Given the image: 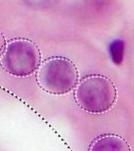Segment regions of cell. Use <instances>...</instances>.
<instances>
[{
    "label": "cell",
    "mask_w": 134,
    "mask_h": 151,
    "mask_svg": "<svg viewBox=\"0 0 134 151\" xmlns=\"http://www.w3.org/2000/svg\"><path fill=\"white\" fill-rule=\"evenodd\" d=\"M78 106L91 114H103L112 109L117 101V89L107 77L90 75L78 83L74 91Z\"/></svg>",
    "instance_id": "1"
},
{
    "label": "cell",
    "mask_w": 134,
    "mask_h": 151,
    "mask_svg": "<svg viewBox=\"0 0 134 151\" xmlns=\"http://www.w3.org/2000/svg\"><path fill=\"white\" fill-rule=\"evenodd\" d=\"M36 74V83L48 94L66 95L76 89L79 72L72 60L53 57L41 63Z\"/></svg>",
    "instance_id": "2"
},
{
    "label": "cell",
    "mask_w": 134,
    "mask_h": 151,
    "mask_svg": "<svg viewBox=\"0 0 134 151\" xmlns=\"http://www.w3.org/2000/svg\"><path fill=\"white\" fill-rule=\"evenodd\" d=\"M41 63L40 48L26 38H14L7 41L0 58L2 69L16 78H25L35 74Z\"/></svg>",
    "instance_id": "3"
},
{
    "label": "cell",
    "mask_w": 134,
    "mask_h": 151,
    "mask_svg": "<svg viewBox=\"0 0 134 151\" xmlns=\"http://www.w3.org/2000/svg\"><path fill=\"white\" fill-rule=\"evenodd\" d=\"M88 151H131L128 142L115 134L100 135L92 141Z\"/></svg>",
    "instance_id": "4"
},
{
    "label": "cell",
    "mask_w": 134,
    "mask_h": 151,
    "mask_svg": "<svg viewBox=\"0 0 134 151\" xmlns=\"http://www.w3.org/2000/svg\"><path fill=\"white\" fill-rule=\"evenodd\" d=\"M25 3L29 4V5H33L36 7L40 6H48L50 4H53L57 2V0H23Z\"/></svg>",
    "instance_id": "5"
},
{
    "label": "cell",
    "mask_w": 134,
    "mask_h": 151,
    "mask_svg": "<svg viewBox=\"0 0 134 151\" xmlns=\"http://www.w3.org/2000/svg\"><path fill=\"white\" fill-rule=\"evenodd\" d=\"M6 43H7V41H6L5 36H4L3 33L0 31V58H1L2 53H3L4 48L6 47Z\"/></svg>",
    "instance_id": "6"
}]
</instances>
